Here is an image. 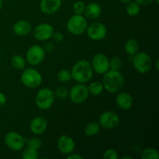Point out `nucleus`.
Instances as JSON below:
<instances>
[{
	"mask_svg": "<svg viewBox=\"0 0 159 159\" xmlns=\"http://www.w3.org/2000/svg\"><path fill=\"white\" fill-rule=\"evenodd\" d=\"M100 129L101 127L99 123L93 121V122H90L86 124L85 129H84V133L87 137H94L99 134Z\"/></svg>",
	"mask_w": 159,
	"mask_h": 159,
	"instance_id": "412c9836",
	"label": "nucleus"
},
{
	"mask_svg": "<svg viewBox=\"0 0 159 159\" xmlns=\"http://www.w3.org/2000/svg\"><path fill=\"white\" fill-rule=\"evenodd\" d=\"M57 147L61 153L68 155L74 152L75 148V143L72 138L68 135L64 134L59 137L57 139Z\"/></svg>",
	"mask_w": 159,
	"mask_h": 159,
	"instance_id": "4468645a",
	"label": "nucleus"
},
{
	"mask_svg": "<svg viewBox=\"0 0 159 159\" xmlns=\"http://www.w3.org/2000/svg\"><path fill=\"white\" fill-rule=\"evenodd\" d=\"M91 65L94 72L103 75L110 70V59L104 54L99 53L93 56Z\"/></svg>",
	"mask_w": 159,
	"mask_h": 159,
	"instance_id": "f8f14e48",
	"label": "nucleus"
},
{
	"mask_svg": "<svg viewBox=\"0 0 159 159\" xmlns=\"http://www.w3.org/2000/svg\"><path fill=\"white\" fill-rule=\"evenodd\" d=\"M102 14V7L97 2H90L85 5V9L84 11V16L89 20H96Z\"/></svg>",
	"mask_w": 159,
	"mask_h": 159,
	"instance_id": "6ab92c4d",
	"label": "nucleus"
},
{
	"mask_svg": "<svg viewBox=\"0 0 159 159\" xmlns=\"http://www.w3.org/2000/svg\"><path fill=\"white\" fill-rule=\"evenodd\" d=\"M134 99L131 95L127 92H120L116 97V104L123 110H128L132 107Z\"/></svg>",
	"mask_w": 159,
	"mask_h": 159,
	"instance_id": "a211bd4d",
	"label": "nucleus"
},
{
	"mask_svg": "<svg viewBox=\"0 0 159 159\" xmlns=\"http://www.w3.org/2000/svg\"><path fill=\"white\" fill-rule=\"evenodd\" d=\"M23 159H37L39 158V152L36 149L26 147L21 155Z\"/></svg>",
	"mask_w": 159,
	"mask_h": 159,
	"instance_id": "bb28decb",
	"label": "nucleus"
},
{
	"mask_svg": "<svg viewBox=\"0 0 159 159\" xmlns=\"http://www.w3.org/2000/svg\"><path fill=\"white\" fill-rule=\"evenodd\" d=\"M42 144H43V143H42L41 139L37 138V137H34V138H31L30 139L26 140V147L36 149V150H39L41 148Z\"/></svg>",
	"mask_w": 159,
	"mask_h": 159,
	"instance_id": "cd10ccee",
	"label": "nucleus"
},
{
	"mask_svg": "<svg viewBox=\"0 0 159 159\" xmlns=\"http://www.w3.org/2000/svg\"><path fill=\"white\" fill-rule=\"evenodd\" d=\"M87 87H88V90L89 94L95 96H99L104 90L103 85H102V82H99V81L92 82Z\"/></svg>",
	"mask_w": 159,
	"mask_h": 159,
	"instance_id": "4be33fe9",
	"label": "nucleus"
},
{
	"mask_svg": "<svg viewBox=\"0 0 159 159\" xmlns=\"http://www.w3.org/2000/svg\"><path fill=\"white\" fill-rule=\"evenodd\" d=\"M119 1L121 3H124V4L127 5V3H129V2H130L133 1V0H119Z\"/></svg>",
	"mask_w": 159,
	"mask_h": 159,
	"instance_id": "4c0bfd02",
	"label": "nucleus"
},
{
	"mask_svg": "<svg viewBox=\"0 0 159 159\" xmlns=\"http://www.w3.org/2000/svg\"><path fill=\"white\" fill-rule=\"evenodd\" d=\"M118 153L114 149H107L103 154L104 159H118Z\"/></svg>",
	"mask_w": 159,
	"mask_h": 159,
	"instance_id": "2f4dec72",
	"label": "nucleus"
},
{
	"mask_svg": "<svg viewBox=\"0 0 159 159\" xmlns=\"http://www.w3.org/2000/svg\"><path fill=\"white\" fill-rule=\"evenodd\" d=\"M2 6H3V0H0V10H1L2 8Z\"/></svg>",
	"mask_w": 159,
	"mask_h": 159,
	"instance_id": "ea45409f",
	"label": "nucleus"
},
{
	"mask_svg": "<svg viewBox=\"0 0 159 159\" xmlns=\"http://www.w3.org/2000/svg\"><path fill=\"white\" fill-rule=\"evenodd\" d=\"M154 2H155L156 3H158L159 2V0H154Z\"/></svg>",
	"mask_w": 159,
	"mask_h": 159,
	"instance_id": "79ce46f5",
	"label": "nucleus"
},
{
	"mask_svg": "<svg viewBox=\"0 0 159 159\" xmlns=\"http://www.w3.org/2000/svg\"><path fill=\"white\" fill-rule=\"evenodd\" d=\"M119 115L113 111H105L99 116V124L106 130L116 128L120 124Z\"/></svg>",
	"mask_w": 159,
	"mask_h": 159,
	"instance_id": "9d476101",
	"label": "nucleus"
},
{
	"mask_svg": "<svg viewBox=\"0 0 159 159\" xmlns=\"http://www.w3.org/2000/svg\"><path fill=\"white\" fill-rule=\"evenodd\" d=\"M138 50H139V44L135 39L130 38L126 41L124 44V51L128 55L133 57L138 52Z\"/></svg>",
	"mask_w": 159,
	"mask_h": 159,
	"instance_id": "aec40b11",
	"label": "nucleus"
},
{
	"mask_svg": "<svg viewBox=\"0 0 159 159\" xmlns=\"http://www.w3.org/2000/svg\"><path fill=\"white\" fill-rule=\"evenodd\" d=\"M67 158L68 159H83V157L82 155H79L76 153H71L69 155H67Z\"/></svg>",
	"mask_w": 159,
	"mask_h": 159,
	"instance_id": "c9c22d12",
	"label": "nucleus"
},
{
	"mask_svg": "<svg viewBox=\"0 0 159 159\" xmlns=\"http://www.w3.org/2000/svg\"><path fill=\"white\" fill-rule=\"evenodd\" d=\"M4 142L8 148L14 152H19L25 148L26 139L17 132L9 131L5 135Z\"/></svg>",
	"mask_w": 159,
	"mask_h": 159,
	"instance_id": "0eeeda50",
	"label": "nucleus"
},
{
	"mask_svg": "<svg viewBox=\"0 0 159 159\" xmlns=\"http://www.w3.org/2000/svg\"><path fill=\"white\" fill-rule=\"evenodd\" d=\"M85 32L89 38L95 41H99L105 38L107 34V30L103 23L100 22H94L88 25Z\"/></svg>",
	"mask_w": 159,
	"mask_h": 159,
	"instance_id": "9b49d317",
	"label": "nucleus"
},
{
	"mask_svg": "<svg viewBox=\"0 0 159 159\" xmlns=\"http://www.w3.org/2000/svg\"><path fill=\"white\" fill-rule=\"evenodd\" d=\"M134 1L136 2L140 6H148V5L152 4L154 0H134Z\"/></svg>",
	"mask_w": 159,
	"mask_h": 159,
	"instance_id": "f704fd0d",
	"label": "nucleus"
},
{
	"mask_svg": "<svg viewBox=\"0 0 159 159\" xmlns=\"http://www.w3.org/2000/svg\"><path fill=\"white\" fill-rule=\"evenodd\" d=\"M102 85L104 89L110 93H119L124 87L125 80L124 75L120 71L109 70L103 74Z\"/></svg>",
	"mask_w": 159,
	"mask_h": 159,
	"instance_id": "f03ea898",
	"label": "nucleus"
},
{
	"mask_svg": "<svg viewBox=\"0 0 159 159\" xmlns=\"http://www.w3.org/2000/svg\"><path fill=\"white\" fill-rule=\"evenodd\" d=\"M48 128V121L43 116H36L30 123V130L34 134L40 135Z\"/></svg>",
	"mask_w": 159,
	"mask_h": 159,
	"instance_id": "dca6fc26",
	"label": "nucleus"
},
{
	"mask_svg": "<svg viewBox=\"0 0 159 159\" xmlns=\"http://www.w3.org/2000/svg\"><path fill=\"white\" fill-rule=\"evenodd\" d=\"M62 0H40V9L43 14L53 15L60 9Z\"/></svg>",
	"mask_w": 159,
	"mask_h": 159,
	"instance_id": "2eb2a0df",
	"label": "nucleus"
},
{
	"mask_svg": "<svg viewBox=\"0 0 159 159\" xmlns=\"http://www.w3.org/2000/svg\"><path fill=\"white\" fill-rule=\"evenodd\" d=\"M88 26L87 19L83 15L74 14L68 20L66 27L68 32L74 36H80L86 31Z\"/></svg>",
	"mask_w": 159,
	"mask_h": 159,
	"instance_id": "20e7f679",
	"label": "nucleus"
},
{
	"mask_svg": "<svg viewBox=\"0 0 159 159\" xmlns=\"http://www.w3.org/2000/svg\"><path fill=\"white\" fill-rule=\"evenodd\" d=\"M55 95L54 91L49 88H42L37 93L35 96V104L42 110H49L54 104Z\"/></svg>",
	"mask_w": 159,
	"mask_h": 159,
	"instance_id": "39448f33",
	"label": "nucleus"
},
{
	"mask_svg": "<svg viewBox=\"0 0 159 159\" xmlns=\"http://www.w3.org/2000/svg\"><path fill=\"white\" fill-rule=\"evenodd\" d=\"M72 79L78 83H87L93 78L94 71L92 67L91 62L88 60L79 61L76 62L71 70Z\"/></svg>",
	"mask_w": 159,
	"mask_h": 159,
	"instance_id": "f257e3e1",
	"label": "nucleus"
},
{
	"mask_svg": "<svg viewBox=\"0 0 159 159\" xmlns=\"http://www.w3.org/2000/svg\"><path fill=\"white\" fill-rule=\"evenodd\" d=\"M20 81L24 86L29 89H35L41 85L43 77L35 68H25L20 76Z\"/></svg>",
	"mask_w": 159,
	"mask_h": 159,
	"instance_id": "7ed1b4c3",
	"label": "nucleus"
},
{
	"mask_svg": "<svg viewBox=\"0 0 159 159\" xmlns=\"http://www.w3.org/2000/svg\"><path fill=\"white\" fill-rule=\"evenodd\" d=\"M85 9V4L82 1H77L73 4L72 10L74 12V14L77 15H83L84 11Z\"/></svg>",
	"mask_w": 159,
	"mask_h": 159,
	"instance_id": "7c9ffc66",
	"label": "nucleus"
},
{
	"mask_svg": "<svg viewBox=\"0 0 159 159\" xmlns=\"http://www.w3.org/2000/svg\"><path fill=\"white\" fill-rule=\"evenodd\" d=\"M32 25L27 20H19L12 26V32L18 37H26L32 31Z\"/></svg>",
	"mask_w": 159,
	"mask_h": 159,
	"instance_id": "f3484780",
	"label": "nucleus"
},
{
	"mask_svg": "<svg viewBox=\"0 0 159 159\" xmlns=\"http://www.w3.org/2000/svg\"><path fill=\"white\" fill-rule=\"evenodd\" d=\"M141 157L142 159H158L159 153L155 148H148L143 150Z\"/></svg>",
	"mask_w": 159,
	"mask_h": 159,
	"instance_id": "393cba45",
	"label": "nucleus"
},
{
	"mask_svg": "<svg viewBox=\"0 0 159 159\" xmlns=\"http://www.w3.org/2000/svg\"><path fill=\"white\" fill-rule=\"evenodd\" d=\"M132 62L135 70L140 74H147L152 68V60L146 52H138L132 57Z\"/></svg>",
	"mask_w": 159,
	"mask_h": 159,
	"instance_id": "423d86ee",
	"label": "nucleus"
},
{
	"mask_svg": "<svg viewBox=\"0 0 159 159\" xmlns=\"http://www.w3.org/2000/svg\"><path fill=\"white\" fill-rule=\"evenodd\" d=\"M54 27L52 25L48 23H43L37 25L34 29V37L39 41H46L52 37L54 33Z\"/></svg>",
	"mask_w": 159,
	"mask_h": 159,
	"instance_id": "ddd939ff",
	"label": "nucleus"
},
{
	"mask_svg": "<svg viewBox=\"0 0 159 159\" xmlns=\"http://www.w3.org/2000/svg\"><path fill=\"white\" fill-rule=\"evenodd\" d=\"M88 87L83 83H78L71 88L68 93L70 100L75 104H82L89 98Z\"/></svg>",
	"mask_w": 159,
	"mask_h": 159,
	"instance_id": "6e6552de",
	"label": "nucleus"
},
{
	"mask_svg": "<svg viewBox=\"0 0 159 159\" xmlns=\"http://www.w3.org/2000/svg\"><path fill=\"white\" fill-rule=\"evenodd\" d=\"M155 67H156L157 71H158V60L156 61V65H155Z\"/></svg>",
	"mask_w": 159,
	"mask_h": 159,
	"instance_id": "a19ab883",
	"label": "nucleus"
},
{
	"mask_svg": "<svg viewBox=\"0 0 159 159\" xmlns=\"http://www.w3.org/2000/svg\"><path fill=\"white\" fill-rule=\"evenodd\" d=\"M46 57L43 48L37 44H34L29 48L26 54V61L32 66L38 65L44 60Z\"/></svg>",
	"mask_w": 159,
	"mask_h": 159,
	"instance_id": "1a4fd4ad",
	"label": "nucleus"
},
{
	"mask_svg": "<svg viewBox=\"0 0 159 159\" xmlns=\"http://www.w3.org/2000/svg\"><path fill=\"white\" fill-rule=\"evenodd\" d=\"M140 12H141V6L134 0L127 4L126 12L130 16H136L140 13Z\"/></svg>",
	"mask_w": 159,
	"mask_h": 159,
	"instance_id": "b1692460",
	"label": "nucleus"
},
{
	"mask_svg": "<svg viewBox=\"0 0 159 159\" xmlns=\"http://www.w3.org/2000/svg\"><path fill=\"white\" fill-rule=\"evenodd\" d=\"M57 79L59 82H62V83H66V82H70L72 79L71 71L68 69L60 70L57 74Z\"/></svg>",
	"mask_w": 159,
	"mask_h": 159,
	"instance_id": "a878e982",
	"label": "nucleus"
},
{
	"mask_svg": "<svg viewBox=\"0 0 159 159\" xmlns=\"http://www.w3.org/2000/svg\"><path fill=\"white\" fill-rule=\"evenodd\" d=\"M26 59L21 55L16 54L11 59V64L12 67L17 70H23L26 68Z\"/></svg>",
	"mask_w": 159,
	"mask_h": 159,
	"instance_id": "5701e85b",
	"label": "nucleus"
},
{
	"mask_svg": "<svg viewBox=\"0 0 159 159\" xmlns=\"http://www.w3.org/2000/svg\"><path fill=\"white\" fill-rule=\"evenodd\" d=\"M6 101H7V99H6V95L2 93V92H0V107L4 106L6 103Z\"/></svg>",
	"mask_w": 159,
	"mask_h": 159,
	"instance_id": "e433bc0d",
	"label": "nucleus"
},
{
	"mask_svg": "<svg viewBox=\"0 0 159 159\" xmlns=\"http://www.w3.org/2000/svg\"><path fill=\"white\" fill-rule=\"evenodd\" d=\"M43 49H44L46 54L47 53H51L54 50V45L52 43H48L44 45Z\"/></svg>",
	"mask_w": 159,
	"mask_h": 159,
	"instance_id": "72a5a7b5",
	"label": "nucleus"
},
{
	"mask_svg": "<svg viewBox=\"0 0 159 159\" xmlns=\"http://www.w3.org/2000/svg\"><path fill=\"white\" fill-rule=\"evenodd\" d=\"M55 97L59 98L61 99H65L68 97V93H69V90L64 86H59L54 91Z\"/></svg>",
	"mask_w": 159,
	"mask_h": 159,
	"instance_id": "c756f323",
	"label": "nucleus"
},
{
	"mask_svg": "<svg viewBox=\"0 0 159 159\" xmlns=\"http://www.w3.org/2000/svg\"><path fill=\"white\" fill-rule=\"evenodd\" d=\"M51 38L54 40V41L57 42V43H60V42L63 41L64 35L61 32H59V31H54Z\"/></svg>",
	"mask_w": 159,
	"mask_h": 159,
	"instance_id": "473e14b6",
	"label": "nucleus"
},
{
	"mask_svg": "<svg viewBox=\"0 0 159 159\" xmlns=\"http://www.w3.org/2000/svg\"><path fill=\"white\" fill-rule=\"evenodd\" d=\"M122 68V60L119 57H113L110 59V70L120 71Z\"/></svg>",
	"mask_w": 159,
	"mask_h": 159,
	"instance_id": "c85d7f7f",
	"label": "nucleus"
},
{
	"mask_svg": "<svg viewBox=\"0 0 159 159\" xmlns=\"http://www.w3.org/2000/svg\"><path fill=\"white\" fill-rule=\"evenodd\" d=\"M122 158L123 159H132V157H130V156H124V157H122Z\"/></svg>",
	"mask_w": 159,
	"mask_h": 159,
	"instance_id": "58836bf2",
	"label": "nucleus"
}]
</instances>
